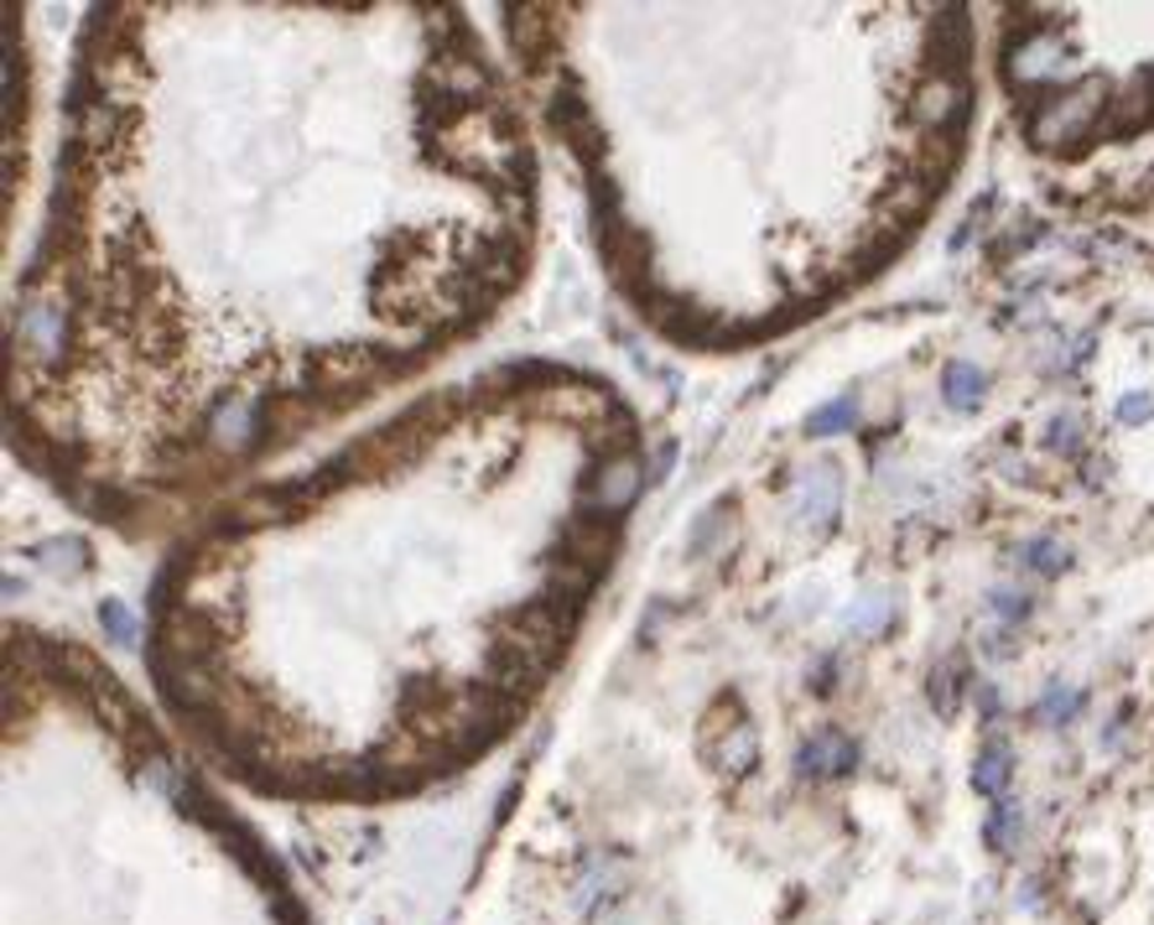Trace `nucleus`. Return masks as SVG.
I'll return each mask as SVG.
<instances>
[{
    "label": "nucleus",
    "instance_id": "f8f14e48",
    "mask_svg": "<svg viewBox=\"0 0 1154 925\" xmlns=\"http://www.w3.org/2000/svg\"><path fill=\"white\" fill-rule=\"evenodd\" d=\"M1019 567L1035 572V578H1061V572L1071 567V551L1061 547V541H1051V536H1035V541L1019 547Z\"/></svg>",
    "mask_w": 1154,
    "mask_h": 925
},
{
    "label": "nucleus",
    "instance_id": "2eb2a0df",
    "mask_svg": "<svg viewBox=\"0 0 1154 925\" xmlns=\"http://www.w3.org/2000/svg\"><path fill=\"white\" fill-rule=\"evenodd\" d=\"M100 624H104V634H110L115 645H136V614H131L120 599L100 603Z\"/></svg>",
    "mask_w": 1154,
    "mask_h": 925
},
{
    "label": "nucleus",
    "instance_id": "7ed1b4c3",
    "mask_svg": "<svg viewBox=\"0 0 1154 925\" xmlns=\"http://www.w3.org/2000/svg\"><path fill=\"white\" fill-rule=\"evenodd\" d=\"M910 110H916L920 125H931V131H947V125L962 121V110H968V89L957 84L951 73H936L931 84L916 94V104H910Z\"/></svg>",
    "mask_w": 1154,
    "mask_h": 925
},
{
    "label": "nucleus",
    "instance_id": "0eeeda50",
    "mask_svg": "<svg viewBox=\"0 0 1154 925\" xmlns=\"http://www.w3.org/2000/svg\"><path fill=\"white\" fill-rule=\"evenodd\" d=\"M983 395H988V375L978 370V364L951 360L947 370H941V401H947L951 412H978Z\"/></svg>",
    "mask_w": 1154,
    "mask_h": 925
},
{
    "label": "nucleus",
    "instance_id": "aec40b11",
    "mask_svg": "<svg viewBox=\"0 0 1154 925\" xmlns=\"http://www.w3.org/2000/svg\"><path fill=\"white\" fill-rule=\"evenodd\" d=\"M884 619H889V603H884V599H879V603H868V609H864V614H858V619H853V630H879V624H884Z\"/></svg>",
    "mask_w": 1154,
    "mask_h": 925
},
{
    "label": "nucleus",
    "instance_id": "412c9836",
    "mask_svg": "<svg viewBox=\"0 0 1154 925\" xmlns=\"http://www.w3.org/2000/svg\"><path fill=\"white\" fill-rule=\"evenodd\" d=\"M993 713H999V692H993V686H983V718H993Z\"/></svg>",
    "mask_w": 1154,
    "mask_h": 925
},
{
    "label": "nucleus",
    "instance_id": "f3484780",
    "mask_svg": "<svg viewBox=\"0 0 1154 925\" xmlns=\"http://www.w3.org/2000/svg\"><path fill=\"white\" fill-rule=\"evenodd\" d=\"M37 551H42V562L48 567H69V572H84L89 567V547L84 541H73V536L69 541H48V547H37Z\"/></svg>",
    "mask_w": 1154,
    "mask_h": 925
},
{
    "label": "nucleus",
    "instance_id": "9b49d317",
    "mask_svg": "<svg viewBox=\"0 0 1154 925\" xmlns=\"http://www.w3.org/2000/svg\"><path fill=\"white\" fill-rule=\"evenodd\" d=\"M1019 832H1024V811H1019V801H1009V796L993 801V811H988V822H983L988 848H993V853H1014Z\"/></svg>",
    "mask_w": 1154,
    "mask_h": 925
},
{
    "label": "nucleus",
    "instance_id": "f03ea898",
    "mask_svg": "<svg viewBox=\"0 0 1154 925\" xmlns=\"http://www.w3.org/2000/svg\"><path fill=\"white\" fill-rule=\"evenodd\" d=\"M858 770V744L843 728H816L796 749V775L801 780H848Z\"/></svg>",
    "mask_w": 1154,
    "mask_h": 925
},
{
    "label": "nucleus",
    "instance_id": "6e6552de",
    "mask_svg": "<svg viewBox=\"0 0 1154 925\" xmlns=\"http://www.w3.org/2000/svg\"><path fill=\"white\" fill-rule=\"evenodd\" d=\"M1009 780H1014V755L1003 744H988L983 755H978V765H972V790L988 796V801H1003Z\"/></svg>",
    "mask_w": 1154,
    "mask_h": 925
},
{
    "label": "nucleus",
    "instance_id": "20e7f679",
    "mask_svg": "<svg viewBox=\"0 0 1154 925\" xmlns=\"http://www.w3.org/2000/svg\"><path fill=\"white\" fill-rule=\"evenodd\" d=\"M1055 69H1061V42H1055L1051 32H1035L1030 42H1019V48L1009 52V79H1014V84H1040V79H1051Z\"/></svg>",
    "mask_w": 1154,
    "mask_h": 925
},
{
    "label": "nucleus",
    "instance_id": "ddd939ff",
    "mask_svg": "<svg viewBox=\"0 0 1154 925\" xmlns=\"http://www.w3.org/2000/svg\"><path fill=\"white\" fill-rule=\"evenodd\" d=\"M853 422H858V395H837V401H827V406H816L806 416V432L812 437H837V432H853Z\"/></svg>",
    "mask_w": 1154,
    "mask_h": 925
},
{
    "label": "nucleus",
    "instance_id": "9d476101",
    "mask_svg": "<svg viewBox=\"0 0 1154 925\" xmlns=\"http://www.w3.org/2000/svg\"><path fill=\"white\" fill-rule=\"evenodd\" d=\"M1086 707V697L1076 692V686H1067V682H1051L1045 692H1040V703H1035V718L1045 723V728H1067L1076 713Z\"/></svg>",
    "mask_w": 1154,
    "mask_h": 925
},
{
    "label": "nucleus",
    "instance_id": "423d86ee",
    "mask_svg": "<svg viewBox=\"0 0 1154 925\" xmlns=\"http://www.w3.org/2000/svg\"><path fill=\"white\" fill-rule=\"evenodd\" d=\"M760 765V734H754V723L739 718L723 728V744H718V770L729 775V780H744L749 770Z\"/></svg>",
    "mask_w": 1154,
    "mask_h": 925
},
{
    "label": "nucleus",
    "instance_id": "1a4fd4ad",
    "mask_svg": "<svg viewBox=\"0 0 1154 925\" xmlns=\"http://www.w3.org/2000/svg\"><path fill=\"white\" fill-rule=\"evenodd\" d=\"M801 510L816 526H832V515H837V468H812L806 474V484H801Z\"/></svg>",
    "mask_w": 1154,
    "mask_h": 925
},
{
    "label": "nucleus",
    "instance_id": "a211bd4d",
    "mask_svg": "<svg viewBox=\"0 0 1154 925\" xmlns=\"http://www.w3.org/2000/svg\"><path fill=\"white\" fill-rule=\"evenodd\" d=\"M1154 416V395L1150 391H1134V395H1123L1119 401V422L1123 427H1144Z\"/></svg>",
    "mask_w": 1154,
    "mask_h": 925
},
{
    "label": "nucleus",
    "instance_id": "4468645a",
    "mask_svg": "<svg viewBox=\"0 0 1154 925\" xmlns=\"http://www.w3.org/2000/svg\"><path fill=\"white\" fill-rule=\"evenodd\" d=\"M962 692H968V682H962V671L957 666H936L931 682H926V697H931V707L941 713V718H951V713L962 707Z\"/></svg>",
    "mask_w": 1154,
    "mask_h": 925
},
{
    "label": "nucleus",
    "instance_id": "dca6fc26",
    "mask_svg": "<svg viewBox=\"0 0 1154 925\" xmlns=\"http://www.w3.org/2000/svg\"><path fill=\"white\" fill-rule=\"evenodd\" d=\"M1045 447L1051 453H1061V458H1076L1082 453V416H1055L1051 427H1045Z\"/></svg>",
    "mask_w": 1154,
    "mask_h": 925
},
{
    "label": "nucleus",
    "instance_id": "6ab92c4d",
    "mask_svg": "<svg viewBox=\"0 0 1154 925\" xmlns=\"http://www.w3.org/2000/svg\"><path fill=\"white\" fill-rule=\"evenodd\" d=\"M993 614L999 619H1009V624H1019V619L1030 614V599H1024V593H1014V588H999V593H993Z\"/></svg>",
    "mask_w": 1154,
    "mask_h": 925
},
{
    "label": "nucleus",
    "instance_id": "f257e3e1",
    "mask_svg": "<svg viewBox=\"0 0 1154 925\" xmlns=\"http://www.w3.org/2000/svg\"><path fill=\"white\" fill-rule=\"evenodd\" d=\"M1098 110H1103V84H1082V89H1071V94H1055V100L1040 104L1030 131H1035L1040 146H1067V141H1082L1092 131Z\"/></svg>",
    "mask_w": 1154,
    "mask_h": 925
},
{
    "label": "nucleus",
    "instance_id": "39448f33",
    "mask_svg": "<svg viewBox=\"0 0 1154 925\" xmlns=\"http://www.w3.org/2000/svg\"><path fill=\"white\" fill-rule=\"evenodd\" d=\"M640 484H646L640 462H635V458H609V474L598 479V495H594V505H588V515H609V520H614V510H625L629 499L640 495Z\"/></svg>",
    "mask_w": 1154,
    "mask_h": 925
}]
</instances>
